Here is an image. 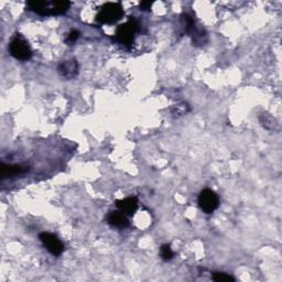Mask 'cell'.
<instances>
[{
    "label": "cell",
    "mask_w": 282,
    "mask_h": 282,
    "mask_svg": "<svg viewBox=\"0 0 282 282\" xmlns=\"http://www.w3.org/2000/svg\"><path fill=\"white\" fill-rule=\"evenodd\" d=\"M29 10L40 16H60L68 13L71 3L65 2H47V0H32L27 3Z\"/></svg>",
    "instance_id": "6da1fadb"
},
{
    "label": "cell",
    "mask_w": 282,
    "mask_h": 282,
    "mask_svg": "<svg viewBox=\"0 0 282 282\" xmlns=\"http://www.w3.org/2000/svg\"><path fill=\"white\" fill-rule=\"evenodd\" d=\"M138 30H139V23L136 19H134V17H131L127 22L117 27L115 39L121 44L130 47L134 43L135 35L138 32Z\"/></svg>",
    "instance_id": "7a4b0ae2"
},
{
    "label": "cell",
    "mask_w": 282,
    "mask_h": 282,
    "mask_svg": "<svg viewBox=\"0 0 282 282\" xmlns=\"http://www.w3.org/2000/svg\"><path fill=\"white\" fill-rule=\"evenodd\" d=\"M124 8L119 3H107L100 7L97 16H96V21L99 23H106V25H111L119 21L124 16Z\"/></svg>",
    "instance_id": "3957f363"
},
{
    "label": "cell",
    "mask_w": 282,
    "mask_h": 282,
    "mask_svg": "<svg viewBox=\"0 0 282 282\" xmlns=\"http://www.w3.org/2000/svg\"><path fill=\"white\" fill-rule=\"evenodd\" d=\"M10 54L20 61H29L32 58V50L28 41L21 34H16L9 44Z\"/></svg>",
    "instance_id": "277c9868"
},
{
    "label": "cell",
    "mask_w": 282,
    "mask_h": 282,
    "mask_svg": "<svg viewBox=\"0 0 282 282\" xmlns=\"http://www.w3.org/2000/svg\"><path fill=\"white\" fill-rule=\"evenodd\" d=\"M199 205L206 214H212L219 206V197L211 189H204L199 195Z\"/></svg>",
    "instance_id": "5b68a950"
},
{
    "label": "cell",
    "mask_w": 282,
    "mask_h": 282,
    "mask_svg": "<svg viewBox=\"0 0 282 282\" xmlns=\"http://www.w3.org/2000/svg\"><path fill=\"white\" fill-rule=\"evenodd\" d=\"M40 241L43 244L46 250L53 256H60L64 251V244L60 241L57 235L52 233L43 232L39 235Z\"/></svg>",
    "instance_id": "8992f818"
},
{
    "label": "cell",
    "mask_w": 282,
    "mask_h": 282,
    "mask_svg": "<svg viewBox=\"0 0 282 282\" xmlns=\"http://www.w3.org/2000/svg\"><path fill=\"white\" fill-rule=\"evenodd\" d=\"M59 73L67 80L74 79L79 74V63L74 59L64 61L59 65Z\"/></svg>",
    "instance_id": "52a82bcc"
},
{
    "label": "cell",
    "mask_w": 282,
    "mask_h": 282,
    "mask_svg": "<svg viewBox=\"0 0 282 282\" xmlns=\"http://www.w3.org/2000/svg\"><path fill=\"white\" fill-rule=\"evenodd\" d=\"M29 171V166L21 164H6L2 163V169H0V176L2 179L13 178L16 176L23 175Z\"/></svg>",
    "instance_id": "ba28073f"
},
{
    "label": "cell",
    "mask_w": 282,
    "mask_h": 282,
    "mask_svg": "<svg viewBox=\"0 0 282 282\" xmlns=\"http://www.w3.org/2000/svg\"><path fill=\"white\" fill-rule=\"evenodd\" d=\"M107 223L115 229L125 230L130 225L126 214L123 212H111L107 216Z\"/></svg>",
    "instance_id": "9c48e42d"
},
{
    "label": "cell",
    "mask_w": 282,
    "mask_h": 282,
    "mask_svg": "<svg viewBox=\"0 0 282 282\" xmlns=\"http://www.w3.org/2000/svg\"><path fill=\"white\" fill-rule=\"evenodd\" d=\"M117 207L124 214L133 216L138 208V199L135 196L126 197V199L117 202Z\"/></svg>",
    "instance_id": "30bf717a"
},
{
    "label": "cell",
    "mask_w": 282,
    "mask_h": 282,
    "mask_svg": "<svg viewBox=\"0 0 282 282\" xmlns=\"http://www.w3.org/2000/svg\"><path fill=\"white\" fill-rule=\"evenodd\" d=\"M160 255L161 258L163 259L164 261H170L173 257H175V254H173V251L170 247V245H162L161 246V249H160Z\"/></svg>",
    "instance_id": "8fae6325"
},
{
    "label": "cell",
    "mask_w": 282,
    "mask_h": 282,
    "mask_svg": "<svg viewBox=\"0 0 282 282\" xmlns=\"http://www.w3.org/2000/svg\"><path fill=\"white\" fill-rule=\"evenodd\" d=\"M212 279L216 282H230L235 281V278L232 277L231 274H227L225 272H213Z\"/></svg>",
    "instance_id": "7c38bea8"
},
{
    "label": "cell",
    "mask_w": 282,
    "mask_h": 282,
    "mask_svg": "<svg viewBox=\"0 0 282 282\" xmlns=\"http://www.w3.org/2000/svg\"><path fill=\"white\" fill-rule=\"evenodd\" d=\"M80 35H81V33L79 31H76V30H72V31L68 34L67 39H65V43L69 44V45L75 43L77 39L80 38Z\"/></svg>",
    "instance_id": "4fadbf2b"
},
{
    "label": "cell",
    "mask_w": 282,
    "mask_h": 282,
    "mask_svg": "<svg viewBox=\"0 0 282 282\" xmlns=\"http://www.w3.org/2000/svg\"><path fill=\"white\" fill-rule=\"evenodd\" d=\"M153 3H150V2H142L140 3V9L143 11H148L151 9Z\"/></svg>",
    "instance_id": "5bb4252c"
}]
</instances>
